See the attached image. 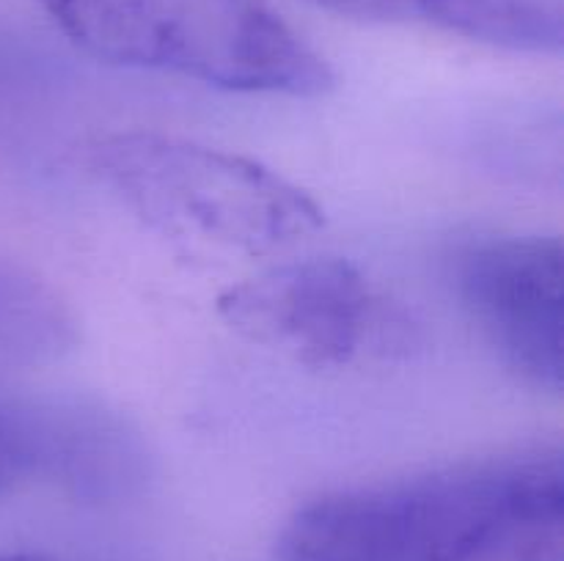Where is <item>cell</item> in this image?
I'll return each mask as SVG.
<instances>
[{"instance_id": "9", "label": "cell", "mask_w": 564, "mask_h": 561, "mask_svg": "<svg viewBox=\"0 0 564 561\" xmlns=\"http://www.w3.org/2000/svg\"><path fill=\"white\" fill-rule=\"evenodd\" d=\"M449 561H564V462L516 495Z\"/></svg>"}, {"instance_id": "5", "label": "cell", "mask_w": 564, "mask_h": 561, "mask_svg": "<svg viewBox=\"0 0 564 561\" xmlns=\"http://www.w3.org/2000/svg\"><path fill=\"white\" fill-rule=\"evenodd\" d=\"M218 314L251 344L306 369H345L386 344V306L356 264L319 256L264 270L218 297Z\"/></svg>"}, {"instance_id": "6", "label": "cell", "mask_w": 564, "mask_h": 561, "mask_svg": "<svg viewBox=\"0 0 564 561\" xmlns=\"http://www.w3.org/2000/svg\"><path fill=\"white\" fill-rule=\"evenodd\" d=\"M149 468L141 429L105 402L0 391V501L42 484L119 498L147 482Z\"/></svg>"}, {"instance_id": "4", "label": "cell", "mask_w": 564, "mask_h": 561, "mask_svg": "<svg viewBox=\"0 0 564 561\" xmlns=\"http://www.w3.org/2000/svg\"><path fill=\"white\" fill-rule=\"evenodd\" d=\"M457 302L527 385H564V251L556 237L479 234L449 253Z\"/></svg>"}, {"instance_id": "2", "label": "cell", "mask_w": 564, "mask_h": 561, "mask_svg": "<svg viewBox=\"0 0 564 561\" xmlns=\"http://www.w3.org/2000/svg\"><path fill=\"white\" fill-rule=\"evenodd\" d=\"M91 165L143 223L220 251H281L325 220L303 187L259 160L165 132L105 135Z\"/></svg>"}, {"instance_id": "7", "label": "cell", "mask_w": 564, "mask_h": 561, "mask_svg": "<svg viewBox=\"0 0 564 561\" xmlns=\"http://www.w3.org/2000/svg\"><path fill=\"white\" fill-rule=\"evenodd\" d=\"M364 22L424 25L512 53L560 55L564 0H308Z\"/></svg>"}, {"instance_id": "1", "label": "cell", "mask_w": 564, "mask_h": 561, "mask_svg": "<svg viewBox=\"0 0 564 561\" xmlns=\"http://www.w3.org/2000/svg\"><path fill=\"white\" fill-rule=\"evenodd\" d=\"M105 64L171 72L246 94L323 97L328 61L259 0H31Z\"/></svg>"}, {"instance_id": "8", "label": "cell", "mask_w": 564, "mask_h": 561, "mask_svg": "<svg viewBox=\"0 0 564 561\" xmlns=\"http://www.w3.org/2000/svg\"><path fill=\"white\" fill-rule=\"evenodd\" d=\"M77 344V319L31 264L0 251V377L61 361Z\"/></svg>"}, {"instance_id": "10", "label": "cell", "mask_w": 564, "mask_h": 561, "mask_svg": "<svg viewBox=\"0 0 564 561\" xmlns=\"http://www.w3.org/2000/svg\"><path fill=\"white\" fill-rule=\"evenodd\" d=\"M0 561H50L42 553H0Z\"/></svg>"}, {"instance_id": "3", "label": "cell", "mask_w": 564, "mask_h": 561, "mask_svg": "<svg viewBox=\"0 0 564 561\" xmlns=\"http://www.w3.org/2000/svg\"><path fill=\"white\" fill-rule=\"evenodd\" d=\"M560 462V449H532L339 490L301 506L275 550L281 561H449Z\"/></svg>"}]
</instances>
